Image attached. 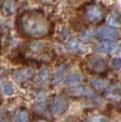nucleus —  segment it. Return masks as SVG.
I'll use <instances>...</instances> for the list:
<instances>
[{"mask_svg":"<svg viewBox=\"0 0 121 122\" xmlns=\"http://www.w3.org/2000/svg\"><path fill=\"white\" fill-rule=\"evenodd\" d=\"M17 27L20 33L30 38H44L50 32V22L40 11L25 12L18 17Z\"/></svg>","mask_w":121,"mask_h":122,"instance_id":"f257e3e1","label":"nucleus"},{"mask_svg":"<svg viewBox=\"0 0 121 122\" xmlns=\"http://www.w3.org/2000/svg\"><path fill=\"white\" fill-rule=\"evenodd\" d=\"M86 67L91 73L103 74L107 71L108 64L107 61L101 56H89L86 61Z\"/></svg>","mask_w":121,"mask_h":122,"instance_id":"f03ea898","label":"nucleus"},{"mask_svg":"<svg viewBox=\"0 0 121 122\" xmlns=\"http://www.w3.org/2000/svg\"><path fill=\"white\" fill-rule=\"evenodd\" d=\"M86 19L91 23H99L104 19L105 10L100 4H89L85 8Z\"/></svg>","mask_w":121,"mask_h":122,"instance_id":"7ed1b4c3","label":"nucleus"},{"mask_svg":"<svg viewBox=\"0 0 121 122\" xmlns=\"http://www.w3.org/2000/svg\"><path fill=\"white\" fill-rule=\"evenodd\" d=\"M95 37L97 39H101V41H117L120 37V34L118 30H116L114 27H103L99 28L96 32H95Z\"/></svg>","mask_w":121,"mask_h":122,"instance_id":"20e7f679","label":"nucleus"},{"mask_svg":"<svg viewBox=\"0 0 121 122\" xmlns=\"http://www.w3.org/2000/svg\"><path fill=\"white\" fill-rule=\"evenodd\" d=\"M67 108H68V103H67V101L62 97L55 98V99L53 100L51 106H50L51 112H52L53 115H55V116H59V115L64 114V112L67 111Z\"/></svg>","mask_w":121,"mask_h":122,"instance_id":"39448f33","label":"nucleus"},{"mask_svg":"<svg viewBox=\"0 0 121 122\" xmlns=\"http://www.w3.org/2000/svg\"><path fill=\"white\" fill-rule=\"evenodd\" d=\"M106 99L113 101V102H120L121 101V85L114 84L111 85L105 91Z\"/></svg>","mask_w":121,"mask_h":122,"instance_id":"423d86ee","label":"nucleus"},{"mask_svg":"<svg viewBox=\"0 0 121 122\" xmlns=\"http://www.w3.org/2000/svg\"><path fill=\"white\" fill-rule=\"evenodd\" d=\"M33 74L34 71L32 68H21V69H18L14 72V79L17 82L21 83V82H25L32 79Z\"/></svg>","mask_w":121,"mask_h":122,"instance_id":"0eeeda50","label":"nucleus"},{"mask_svg":"<svg viewBox=\"0 0 121 122\" xmlns=\"http://www.w3.org/2000/svg\"><path fill=\"white\" fill-rule=\"evenodd\" d=\"M119 49V45L114 41H103L96 47V50L100 53H115Z\"/></svg>","mask_w":121,"mask_h":122,"instance_id":"6e6552de","label":"nucleus"},{"mask_svg":"<svg viewBox=\"0 0 121 122\" xmlns=\"http://www.w3.org/2000/svg\"><path fill=\"white\" fill-rule=\"evenodd\" d=\"M68 48L70 49L72 52L78 53V54H83V53L87 52V47L84 44H82L81 41H79L78 39H70L68 41Z\"/></svg>","mask_w":121,"mask_h":122,"instance_id":"1a4fd4ad","label":"nucleus"},{"mask_svg":"<svg viewBox=\"0 0 121 122\" xmlns=\"http://www.w3.org/2000/svg\"><path fill=\"white\" fill-rule=\"evenodd\" d=\"M70 93L72 96H80V97H92L94 92L90 88H88L87 86H78L76 88H72L70 90Z\"/></svg>","mask_w":121,"mask_h":122,"instance_id":"9d476101","label":"nucleus"},{"mask_svg":"<svg viewBox=\"0 0 121 122\" xmlns=\"http://www.w3.org/2000/svg\"><path fill=\"white\" fill-rule=\"evenodd\" d=\"M30 118V114L27 108L21 107L18 108L17 111L14 112V121L15 122H28Z\"/></svg>","mask_w":121,"mask_h":122,"instance_id":"9b49d317","label":"nucleus"},{"mask_svg":"<svg viewBox=\"0 0 121 122\" xmlns=\"http://www.w3.org/2000/svg\"><path fill=\"white\" fill-rule=\"evenodd\" d=\"M1 12L3 13L4 16H12L15 13V4L12 0H5L2 3L1 6Z\"/></svg>","mask_w":121,"mask_h":122,"instance_id":"f8f14e48","label":"nucleus"},{"mask_svg":"<svg viewBox=\"0 0 121 122\" xmlns=\"http://www.w3.org/2000/svg\"><path fill=\"white\" fill-rule=\"evenodd\" d=\"M67 69H68V65H66V64L60 65V66L57 68L56 72H55V74H54V78H53V83H54V84L60 83V82L64 79Z\"/></svg>","mask_w":121,"mask_h":122,"instance_id":"ddd939ff","label":"nucleus"},{"mask_svg":"<svg viewBox=\"0 0 121 122\" xmlns=\"http://www.w3.org/2000/svg\"><path fill=\"white\" fill-rule=\"evenodd\" d=\"M82 81V76L79 72H72L67 78H65V84L67 85H72V84H78Z\"/></svg>","mask_w":121,"mask_h":122,"instance_id":"4468645a","label":"nucleus"},{"mask_svg":"<svg viewBox=\"0 0 121 122\" xmlns=\"http://www.w3.org/2000/svg\"><path fill=\"white\" fill-rule=\"evenodd\" d=\"M108 25L111 27H119L121 25V15L119 13H111L108 17Z\"/></svg>","mask_w":121,"mask_h":122,"instance_id":"2eb2a0df","label":"nucleus"},{"mask_svg":"<svg viewBox=\"0 0 121 122\" xmlns=\"http://www.w3.org/2000/svg\"><path fill=\"white\" fill-rule=\"evenodd\" d=\"M91 85L96 90H103L108 85V82L104 79H95L91 81Z\"/></svg>","mask_w":121,"mask_h":122,"instance_id":"dca6fc26","label":"nucleus"},{"mask_svg":"<svg viewBox=\"0 0 121 122\" xmlns=\"http://www.w3.org/2000/svg\"><path fill=\"white\" fill-rule=\"evenodd\" d=\"M48 80H49V71L47 69H41L36 76V82L38 84H40V85H44V84H46L48 82Z\"/></svg>","mask_w":121,"mask_h":122,"instance_id":"f3484780","label":"nucleus"},{"mask_svg":"<svg viewBox=\"0 0 121 122\" xmlns=\"http://www.w3.org/2000/svg\"><path fill=\"white\" fill-rule=\"evenodd\" d=\"M0 89L5 96H12L14 93V87L12 84L10 83H1L0 85Z\"/></svg>","mask_w":121,"mask_h":122,"instance_id":"a211bd4d","label":"nucleus"},{"mask_svg":"<svg viewBox=\"0 0 121 122\" xmlns=\"http://www.w3.org/2000/svg\"><path fill=\"white\" fill-rule=\"evenodd\" d=\"M111 66L113 69H115V70L121 69V58L120 57H114L113 60H111Z\"/></svg>","mask_w":121,"mask_h":122,"instance_id":"6ab92c4d","label":"nucleus"},{"mask_svg":"<svg viewBox=\"0 0 121 122\" xmlns=\"http://www.w3.org/2000/svg\"><path fill=\"white\" fill-rule=\"evenodd\" d=\"M89 122H108V119L103 116H94L90 118Z\"/></svg>","mask_w":121,"mask_h":122,"instance_id":"aec40b11","label":"nucleus"},{"mask_svg":"<svg viewBox=\"0 0 121 122\" xmlns=\"http://www.w3.org/2000/svg\"><path fill=\"white\" fill-rule=\"evenodd\" d=\"M32 122H51V121L47 120V119H45V118H36V119H34Z\"/></svg>","mask_w":121,"mask_h":122,"instance_id":"412c9836","label":"nucleus"},{"mask_svg":"<svg viewBox=\"0 0 121 122\" xmlns=\"http://www.w3.org/2000/svg\"><path fill=\"white\" fill-rule=\"evenodd\" d=\"M0 122H9V120L3 117V118H0Z\"/></svg>","mask_w":121,"mask_h":122,"instance_id":"4be33fe9","label":"nucleus"},{"mask_svg":"<svg viewBox=\"0 0 121 122\" xmlns=\"http://www.w3.org/2000/svg\"><path fill=\"white\" fill-rule=\"evenodd\" d=\"M0 31H1V27H0Z\"/></svg>","mask_w":121,"mask_h":122,"instance_id":"5701e85b","label":"nucleus"},{"mask_svg":"<svg viewBox=\"0 0 121 122\" xmlns=\"http://www.w3.org/2000/svg\"><path fill=\"white\" fill-rule=\"evenodd\" d=\"M120 1H121V0H120Z\"/></svg>","mask_w":121,"mask_h":122,"instance_id":"b1692460","label":"nucleus"}]
</instances>
